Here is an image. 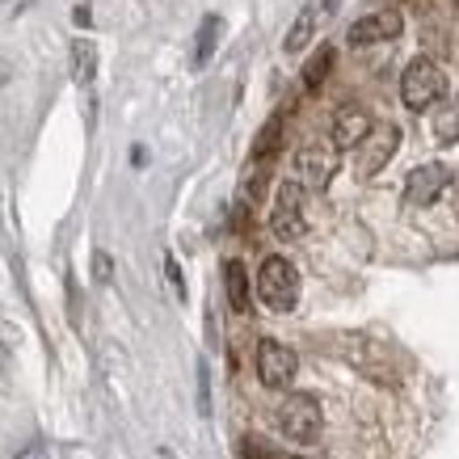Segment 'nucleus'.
<instances>
[{
	"instance_id": "nucleus-23",
	"label": "nucleus",
	"mask_w": 459,
	"mask_h": 459,
	"mask_svg": "<svg viewBox=\"0 0 459 459\" xmlns=\"http://www.w3.org/2000/svg\"><path fill=\"white\" fill-rule=\"evenodd\" d=\"M295 459H304V455H295Z\"/></svg>"
},
{
	"instance_id": "nucleus-3",
	"label": "nucleus",
	"mask_w": 459,
	"mask_h": 459,
	"mask_svg": "<svg viewBox=\"0 0 459 459\" xmlns=\"http://www.w3.org/2000/svg\"><path fill=\"white\" fill-rule=\"evenodd\" d=\"M304 186L299 181H282L279 195H274V211H270V228L279 240H299L307 232V215H304Z\"/></svg>"
},
{
	"instance_id": "nucleus-12",
	"label": "nucleus",
	"mask_w": 459,
	"mask_h": 459,
	"mask_svg": "<svg viewBox=\"0 0 459 459\" xmlns=\"http://www.w3.org/2000/svg\"><path fill=\"white\" fill-rule=\"evenodd\" d=\"M98 76V42L93 39H76L72 42V81L76 84H93Z\"/></svg>"
},
{
	"instance_id": "nucleus-5",
	"label": "nucleus",
	"mask_w": 459,
	"mask_h": 459,
	"mask_svg": "<svg viewBox=\"0 0 459 459\" xmlns=\"http://www.w3.org/2000/svg\"><path fill=\"white\" fill-rule=\"evenodd\" d=\"M337 165H342V152H337L333 143H307V148H299V156H295V173H299V186L304 190H325L329 181H333Z\"/></svg>"
},
{
	"instance_id": "nucleus-9",
	"label": "nucleus",
	"mask_w": 459,
	"mask_h": 459,
	"mask_svg": "<svg viewBox=\"0 0 459 459\" xmlns=\"http://www.w3.org/2000/svg\"><path fill=\"white\" fill-rule=\"evenodd\" d=\"M371 131H376V123H371V114L362 110V106H342L337 118H333V135H329V143H333L337 152H346V148H359Z\"/></svg>"
},
{
	"instance_id": "nucleus-19",
	"label": "nucleus",
	"mask_w": 459,
	"mask_h": 459,
	"mask_svg": "<svg viewBox=\"0 0 459 459\" xmlns=\"http://www.w3.org/2000/svg\"><path fill=\"white\" fill-rule=\"evenodd\" d=\"M198 409L207 413V367L198 362Z\"/></svg>"
},
{
	"instance_id": "nucleus-17",
	"label": "nucleus",
	"mask_w": 459,
	"mask_h": 459,
	"mask_svg": "<svg viewBox=\"0 0 459 459\" xmlns=\"http://www.w3.org/2000/svg\"><path fill=\"white\" fill-rule=\"evenodd\" d=\"M329 64H333V47H320V56L304 68V84H307V89H316V84L329 76Z\"/></svg>"
},
{
	"instance_id": "nucleus-11",
	"label": "nucleus",
	"mask_w": 459,
	"mask_h": 459,
	"mask_svg": "<svg viewBox=\"0 0 459 459\" xmlns=\"http://www.w3.org/2000/svg\"><path fill=\"white\" fill-rule=\"evenodd\" d=\"M316 30H320V0H312V4H304V9H299V17L291 22L287 39H282V51H287V56H299L307 42L316 39Z\"/></svg>"
},
{
	"instance_id": "nucleus-20",
	"label": "nucleus",
	"mask_w": 459,
	"mask_h": 459,
	"mask_svg": "<svg viewBox=\"0 0 459 459\" xmlns=\"http://www.w3.org/2000/svg\"><path fill=\"white\" fill-rule=\"evenodd\" d=\"M93 270H98V282H106V279H110V257H106V253H98V257H93Z\"/></svg>"
},
{
	"instance_id": "nucleus-22",
	"label": "nucleus",
	"mask_w": 459,
	"mask_h": 459,
	"mask_svg": "<svg viewBox=\"0 0 459 459\" xmlns=\"http://www.w3.org/2000/svg\"><path fill=\"white\" fill-rule=\"evenodd\" d=\"M17 459H47V455H42V446H26V451H22Z\"/></svg>"
},
{
	"instance_id": "nucleus-21",
	"label": "nucleus",
	"mask_w": 459,
	"mask_h": 459,
	"mask_svg": "<svg viewBox=\"0 0 459 459\" xmlns=\"http://www.w3.org/2000/svg\"><path fill=\"white\" fill-rule=\"evenodd\" d=\"M245 459H265V446L257 438H245Z\"/></svg>"
},
{
	"instance_id": "nucleus-14",
	"label": "nucleus",
	"mask_w": 459,
	"mask_h": 459,
	"mask_svg": "<svg viewBox=\"0 0 459 459\" xmlns=\"http://www.w3.org/2000/svg\"><path fill=\"white\" fill-rule=\"evenodd\" d=\"M223 287H228V304L237 312H249V274H245V265L237 257L223 262Z\"/></svg>"
},
{
	"instance_id": "nucleus-6",
	"label": "nucleus",
	"mask_w": 459,
	"mask_h": 459,
	"mask_svg": "<svg viewBox=\"0 0 459 459\" xmlns=\"http://www.w3.org/2000/svg\"><path fill=\"white\" fill-rule=\"evenodd\" d=\"M295 371H299L295 350H287L282 342H270V337L257 346V379H262L265 388H291Z\"/></svg>"
},
{
	"instance_id": "nucleus-10",
	"label": "nucleus",
	"mask_w": 459,
	"mask_h": 459,
	"mask_svg": "<svg viewBox=\"0 0 459 459\" xmlns=\"http://www.w3.org/2000/svg\"><path fill=\"white\" fill-rule=\"evenodd\" d=\"M396 143H401V131H396V126H379V131H371V135L359 143V148H362V160H359L362 178H376L379 169L392 160Z\"/></svg>"
},
{
	"instance_id": "nucleus-1",
	"label": "nucleus",
	"mask_w": 459,
	"mask_h": 459,
	"mask_svg": "<svg viewBox=\"0 0 459 459\" xmlns=\"http://www.w3.org/2000/svg\"><path fill=\"white\" fill-rule=\"evenodd\" d=\"M257 295L270 312H291L299 304V270L287 257H265L257 270Z\"/></svg>"
},
{
	"instance_id": "nucleus-8",
	"label": "nucleus",
	"mask_w": 459,
	"mask_h": 459,
	"mask_svg": "<svg viewBox=\"0 0 459 459\" xmlns=\"http://www.w3.org/2000/svg\"><path fill=\"white\" fill-rule=\"evenodd\" d=\"M401 30H404V17L396 13V9H376V13L359 17V22L350 26V42H354V47L392 42V39H401Z\"/></svg>"
},
{
	"instance_id": "nucleus-18",
	"label": "nucleus",
	"mask_w": 459,
	"mask_h": 459,
	"mask_svg": "<svg viewBox=\"0 0 459 459\" xmlns=\"http://www.w3.org/2000/svg\"><path fill=\"white\" fill-rule=\"evenodd\" d=\"M165 270H169V282H173V291L186 295V282H181V270H178V262H173V257H165Z\"/></svg>"
},
{
	"instance_id": "nucleus-2",
	"label": "nucleus",
	"mask_w": 459,
	"mask_h": 459,
	"mask_svg": "<svg viewBox=\"0 0 459 459\" xmlns=\"http://www.w3.org/2000/svg\"><path fill=\"white\" fill-rule=\"evenodd\" d=\"M446 93V81L443 72H438V64L426 56H418L409 68H404L401 76V101L409 106V110H426V106H434V101Z\"/></svg>"
},
{
	"instance_id": "nucleus-4",
	"label": "nucleus",
	"mask_w": 459,
	"mask_h": 459,
	"mask_svg": "<svg viewBox=\"0 0 459 459\" xmlns=\"http://www.w3.org/2000/svg\"><path fill=\"white\" fill-rule=\"evenodd\" d=\"M279 426L287 438L295 443H312L320 434V404L316 396H307V392H291L287 401L279 404Z\"/></svg>"
},
{
	"instance_id": "nucleus-13",
	"label": "nucleus",
	"mask_w": 459,
	"mask_h": 459,
	"mask_svg": "<svg viewBox=\"0 0 459 459\" xmlns=\"http://www.w3.org/2000/svg\"><path fill=\"white\" fill-rule=\"evenodd\" d=\"M220 34H223V17H220V13L203 17V26H198V39H195V68H207V64H211L215 47H220Z\"/></svg>"
},
{
	"instance_id": "nucleus-15",
	"label": "nucleus",
	"mask_w": 459,
	"mask_h": 459,
	"mask_svg": "<svg viewBox=\"0 0 459 459\" xmlns=\"http://www.w3.org/2000/svg\"><path fill=\"white\" fill-rule=\"evenodd\" d=\"M434 140L438 143H459V98L446 101L443 110L434 114Z\"/></svg>"
},
{
	"instance_id": "nucleus-7",
	"label": "nucleus",
	"mask_w": 459,
	"mask_h": 459,
	"mask_svg": "<svg viewBox=\"0 0 459 459\" xmlns=\"http://www.w3.org/2000/svg\"><path fill=\"white\" fill-rule=\"evenodd\" d=\"M446 186H451V169L438 165V160L413 169L404 181V207H434L446 195Z\"/></svg>"
},
{
	"instance_id": "nucleus-16",
	"label": "nucleus",
	"mask_w": 459,
	"mask_h": 459,
	"mask_svg": "<svg viewBox=\"0 0 459 459\" xmlns=\"http://www.w3.org/2000/svg\"><path fill=\"white\" fill-rule=\"evenodd\" d=\"M279 131H282L279 118H270V123L262 126V135H257V143H253V165H265V160L274 156V148H279Z\"/></svg>"
}]
</instances>
